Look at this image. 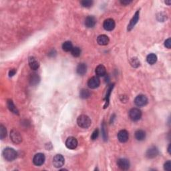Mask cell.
I'll use <instances>...</instances> for the list:
<instances>
[{
  "label": "cell",
  "instance_id": "6da1fadb",
  "mask_svg": "<svg viewBox=\"0 0 171 171\" xmlns=\"http://www.w3.org/2000/svg\"><path fill=\"white\" fill-rule=\"evenodd\" d=\"M77 123L80 128H88L90 127L92 122L90 118L88 116L82 114L78 118Z\"/></svg>",
  "mask_w": 171,
  "mask_h": 171
},
{
  "label": "cell",
  "instance_id": "7a4b0ae2",
  "mask_svg": "<svg viewBox=\"0 0 171 171\" xmlns=\"http://www.w3.org/2000/svg\"><path fill=\"white\" fill-rule=\"evenodd\" d=\"M3 156L6 161H13L17 157V152L12 148H6L3 151Z\"/></svg>",
  "mask_w": 171,
  "mask_h": 171
},
{
  "label": "cell",
  "instance_id": "3957f363",
  "mask_svg": "<svg viewBox=\"0 0 171 171\" xmlns=\"http://www.w3.org/2000/svg\"><path fill=\"white\" fill-rule=\"evenodd\" d=\"M10 138L13 143L20 144L22 142V137L16 130H12L10 132Z\"/></svg>",
  "mask_w": 171,
  "mask_h": 171
},
{
  "label": "cell",
  "instance_id": "277c9868",
  "mask_svg": "<svg viewBox=\"0 0 171 171\" xmlns=\"http://www.w3.org/2000/svg\"><path fill=\"white\" fill-rule=\"evenodd\" d=\"M142 116V112L138 108H132L129 111V117L132 120L137 121L140 120Z\"/></svg>",
  "mask_w": 171,
  "mask_h": 171
},
{
  "label": "cell",
  "instance_id": "5b68a950",
  "mask_svg": "<svg viewBox=\"0 0 171 171\" xmlns=\"http://www.w3.org/2000/svg\"><path fill=\"white\" fill-rule=\"evenodd\" d=\"M65 160L62 154H56L53 158V165L56 168H60L64 166Z\"/></svg>",
  "mask_w": 171,
  "mask_h": 171
},
{
  "label": "cell",
  "instance_id": "8992f818",
  "mask_svg": "<svg viewBox=\"0 0 171 171\" xmlns=\"http://www.w3.org/2000/svg\"><path fill=\"white\" fill-rule=\"evenodd\" d=\"M134 103L137 106L141 107L147 105L148 103V98L145 95L137 96L134 100Z\"/></svg>",
  "mask_w": 171,
  "mask_h": 171
},
{
  "label": "cell",
  "instance_id": "52a82bcc",
  "mask_svg": "<svg viewBox=\"0 0 171 171\" xmlns=\"http://www.w3.org/2000/svg\"><path fill=\"white\" fill-rule=\"evenodd\" d=\"M100 84V80L99 79L98 76H94L90 78L88 82V86L90 88L95 89L98 88Z\"/></svg>",
  "mask_w": 171,
  "mask_h": 171
},
{
  "label": "cell",
  "instance_id": "ba28073f",
  "mask_svg": "<svg viewBox=\"0 0 171 171\" xmlns=\"http://www.w3.org/2000/svg\"><path fill=\"white\" fill-rule=\"evenodd\" d=\"M66 146L67 148H69V149H75L78 146L77 139L72 136L69 137V138H67V140L66 141Z\"/></svg>",
  "mask_w": 171,
  "mask_h": 171
},
{
  "label": "cell",
  "instance_id": "9c48e42d",
  "mask_svg": "<svg viewBox=\"0 0 171 171\" xmlns=\"http://www.w3.org/2000/svg\"><path fill=\"white\" fill-rule=\"evenodd\" d=\"M45 162V156L42 153H38L33 156V163L36 166H41Z\"/></svg>",
  "mask_w": 171,
  "mask_h": 171
},
{
  "label": "cell",
  "instance_id": "30bf717a",
  "mask_svg": "<svg viewBox=\"0 0 171 171\" xmlns=\"http://www.w3.org/2000/svg\"><path fill=\"white\" fill-rule=\"evenodd\" d=\"M115 22L111 18L106 19L103 24V27L106 31H112L115 28Z\"/></svg>",
  "mask_w": 171,
  "mask_h": 171
},
{
  "label": "cell",
  "instance_id": "8fae6325",
  "mask_svg": "<svg viewBox=\"0 0 171 171\" xmlns=\"http://www.w3.org/2000/svg\"><path fill=\"white\" fill-rule=\"evenodd\" d=\"M158 154V148L155 147H152L147 150L146 152V156L148 158H154L156 157Z\"/></svg>",
  "mask_w": 171,
  "mask_h": 171
},
{
  "label": "cell",
  "instance_id": "7c38bea8",
  "mask_svg": "<svg viewBox=\"0 0 171 171\" xmlns=\"http://www.w3.org/2000/svg\"><path fill=\"white\" fill-rule=\"evenodd\" d=\"M118 167L122 170H128L130 168V163L128 160L126 158H120L117 162Z\"/></svg>",
  "mask_w": 171,
  "mask_h": 171
},
{
  "label": "cell",
  "instance_id": "4fadbf2b",
  "mask_svg": "<svg viewBox=\"0 0 171 171\" xmlns=\"http://www.w3.org/2000/svg\"><path fill=\"white\" fill-rule=\"evenodd\" d=\"M128 138H129V134L126 130H120L118 133V139L120 142H126L128 141Z\"/></svg>",
  "mask_w": 171,
  "mask_h": 171
},
{
  "label": "cell",
  "instance_id": "5bb4252c",
  "mask_svg": "<svg viewBox=\"0 0 171 171\" xmlns=\"http://www.w3.org/2000/svg\"><path fill=\"white\" fill-rule=\"evenodd\" d=\"M139 14H140V12H139V10H138L136 13H135L134 16L132 17V18L131 19V20H130L129 25L128 26V31L131 30L132 29L134 28L135 25L137 24V22H138V19H139Z\"/></svg>",
  "mask_w": 171,
  "mask_h": 171
},
{
  "label": "cell",
  "instance_id": "9a60e30c",
  "mask_svg": "<svg viewBox=\"0 0 171 171\" xmlns=\"http://www.w3.org/2000/svg\"><path fill=\"white\" fill-rule=\"evenodd\" d=\"M29 66L33 70H37L40 67V64L36 58L34 57L29 58Z\"/></svg>",
  "mask_w": 171,
  "mask_h": 171
},
{
  "label": "cell",
  "instance_id": "2e32d148",
  "mask_svg": "<svg viewBox=\"0 0 171 171\" xmlns=\"http://www.w3.org/2000/svg\"><path fill=\"white\" fill-rule=\"evenodd\" d=\"M96 24V19L94 16H92V15H89L85 19V26L87 27V28H93V27L95 26Z\"/></svg>",
  "mask_w": 171,
  "mask_h": 171
},
{
  "label": "cell",
  "instance_id": "e0dca14e",
  "mask_svg": "<svg viewBox=\"0 0 171 171\" xmlns=\"http://www.w3.org/2000/svg\"><path fill=\"white\" fill-rule=\"evenodd\" d=\"M109 38L106 35H100L97 38V42L100 46H106L109 43Z\"/></svg>",
  "mask_w": 171,
  "mask_h": 171
},
{
  "label": "cell",
  "instance_id": "ac0fdd59",
  "mask_svg": "<svg viewBox=\"0 0 171 171\" xmlns=\"http://www.w3.org/2000/svg\"><path fill=\"white\" fill-rule=\"evenodd\" d=\"M95 72L96 74L97 75L98 77H102V76H104L106 75V67H104V66L100 64L96 67Z\"/></svg>",
  "mask_w": 171,
  "mask_h": 171
},
{
  "label": "cell",
  "instance_id": "d6986e66",
  "mask_svg": "<svg viewBox=\"0 0 171 171\" xmlns=\"http://www.w3.org/2000/svg\"><path fill=\"white\" fill-rule=\"evenodd\" d=\"M86 71L87 66L84 63H80V64L78 65L77 68H76V72H77L78 74H79L80 76H83L86 73Z\"/></svg>",
  "mask_w": 171,
  "mask_h": 171
},
{
  "label": "cell",
  "instance_id": "ffe728a7",
  "mask_svg": "<svg viewBox=\"0 0 171 171\" xmlns=\"http://www.w3.org/2000/svg\"><path fill=\"white\" fill-rule=\"evenodd\" d=\"M7 106H8L9 110H10L11 112H13V114H17V115H18L19 114L18 110H17L15 104H13V101L12 100H10V99L8 100V101H7Z\"/></svg>",
  "mask_w": 171,
  "mask_h": 171
},
{
  "label": "cell",
  "instance_id": "44dd1931",
  "mask_svg": "<svg viewBox=\"0 0 171 171\" xmlns=\"http://www.w3.org/2000/svg\"><path fill=\"white\" fill-rule=\"evenodd\" d=\"M40 76L37 74L33 73L30 76V83L31 86L37 85L40 82Z\"/></svg>",
  "mask_w": 171,
  "mask_h": 171
},
{
  "label": "cell",
  "instance_id": "7402d4cb",
  "mask_svg": "<svg viewBox=\"0 0 171 171\" xmlns=\"http://www.w3.org/2000/svg\"><path fill=\"white\" fill-rule=\"evenodd\" d=\"M135 138L137 140L141 141L145 140L146 138V133L142 130H138L135 132Z\"/></svg>",
  "mask_w": 171,
  "mask_h": 171
},
{
  "label": "cell",
  "instance_id": "603a6c76",
  "mask_svg": "<svg viewBox=\"0 0 171 171\" xmlns=\"http://www.w3.org/2000/svg\"><path fill=\"white\" fill-rule=\"evenodd\" d=\"M73 48L74 47H73L72 43L70 41L65 42L64 44H62L63 50L66 51V52H67V51H71Z\"/></svg>",
  "mask_w": 171,
  "mask_h": 171
},
{
  "label": "cell",
  "instance_id": "cb8c5ba5",
  "mask_svg": "<svg viewBox=\"0 0 171 171\" xmlns=\"http://www.w3.org/2000/svg\"><path fill=\"white\" fill-rule=\"evenodd\" d=\"M147 61L149 64H154L157 61V56L154 54H150L149 55L147 56Z\"/></svg>",
  "mask_w": 171,
  "mask_h": 171
},
{
  "label": "cell",
  "instance_id": "d4e9b609",
  "mask_svg": "<svg viewBox=\"0 0 171 171\" xmlns=\"http://www.w3.org/2000/svg\"><path fill=\"white\" fill-rule=\"evenodd\" d=\"M90 96V92L86 89H82L80 92V97L82 99L88 98Z\"/></svg>",
  "mask_w": 171,
  "mask_h": 171
},
{
  "label": "cell",
  "instance_id": "484cf974",
  "mask_svg": "<svg viewBox=\"0 0 171 171\" xmlns=\"http://www.w3.org/2000/svg\"><path fill=\"white\" fill-rule=\"evenodd\" d=\"M7 136V130L6 127L3 124L0 125V138L3 140Z\"/></svg>",
  "mask_w": 171,
  "mask_h": 171
},
{
  "label": "cell",
  "instance_id": "4316f807",
  "mask_svg": "<svg viewBox=\"0 0 171 171\" xmlns=\"http://www.w3.org/2000/svg\"><path fill=\"white\" fill-rule=\"evenodd\" d=\"M71 53L74 57H78L81 54V49L79 47H74L72 49Z\"/></svg>",
  "mask_w": 171,
  "mask_h": 171
},
{
  "label": "cell",
  "instance_id": "83f0119b",
  "mask_svg": "<svg viewBox=\"0 0 171 171\" xmlns=\"http://www.w3.org/2000/svg\"><path fill=\"white\" fill-rule=\"evenodd\" d=\"M81 4H82L83 7H85V8H90L93 4V1H90V0H84V1H81Z\"/></svg>",
  "mask_w": 171,
  "mask_h": 171
},
{
  "label": "cell",
  "instance_id": "f1b7e54d",
  "mask_svg": "<svg viewBox=\"0 0 171 171\" xmlns=\"http://www.w3.org/2000/svg\"><path fill=\"white\" fill-rule=\"evenodd\" d=\"M112 88H113V86H110L109 88V89L107 91V94H106V104L104 106V108H106V106H108V101H109V98H110V92H111V90H112Z\"/></svg>",
  "mask_w": 171,
  "mask_h": 171
},
{
  "label": "cell",
  "instance_id": "f546056e",
  "mask_svg": "<svg viewBox=\"0 0 171 171\" xmlns=\"http://www.w3.org/2000/svg\"><path fill=\"white\" fill-rule=\"evenodd\" d=\"M130 64L134 67H137L140 66V62L138 61V60L136 58H133L130 60Z\"/></svg>",
  "mask_w": 171,
  "mask_h": 171
},
{
  "label": "cell",
  "instance_id": "4dcf8cb0",
  "mask_svg": "<svg viewBox=\"0 0 171 171\" xmlns=\"http://www.w3.org/2000/svg\"><path fill=\"white\" fill-rule=\"evenodd\" d=\"M106 124L105 123H103L102 125V136H103V138L104 139V140H107V131L106 130Z\"/></svg>",
  "mask_w": 171,
  "mask_h": 171
},
{
  "label": "cell",
  "instance_id": "1f68e13d",
  "mask_svg": "<svg viewBox=\"0 0 171 171\" xmlns=\"http://www.w3.org/2000/svg\"><path fill=\"white\" fill-rule=\"evenodd\" d=\"M164 169L167 171H170L171 170V162L170 161H168L165 163V165H164Z\"/></svg>",
  "mask_w": 171,
  "mask_h": 171
},
{
  "label": "cell",
  "instance_id": "d6a6232c",
  "mask_svg": "<svg viewBox=\"0 0 171 171\" xmlns=\"http://www.w3.org/2000/svg\"><path fill=\"white\" fill-rule=\"evenodd\" d=\"M98 135H99V130L98 129H96L92 134L91 139H92V140H96V139L98 137Z\"/></svg>",
  "mask_w": 171,
  "mask_h": 171
},
{
  "label": "cell",
  "instance_id": "836d02e7",
  "mask_svg": "<svg viewBox=\"0 0 171 171\" xmlns=\"http://www.w3.org/2000/svg\"><path fill=\"white\" fill-rule=\"evenodd\" d=\"M165 46L166 48L168 49H170L171 48V39L170 38H168L165 42Z\"/></svg>",
  "mask_w": 171,
  "mask_h": 171
},
{
  "label": "cell",
  "instance_id": "e575fe53",
  "mask_svg": "<svg viewBox=\"0 0 171 171\" xmlns=\"http://www.w3.org/2000/svg\"><path fill=\"white\" fill-rule=\"evenodd\" d=\"M15 73H16V70L12 69L10 72H9V76H10V77H12V76L15 75Z\"/></svg>",
  "mask_w": 171,
  "mask_h": 171
},
{
  "label": "cell",
  "instance_id": "d590c367",
  "mask_svg": "<svg viewBox=\"0 0 171 171\" xmlns=\"http://www.w3.org/2000/svg\"><path fill=\"white\" fill-rule=\"evenodd\" d=\"M132 1H128V0H124V1H120V3L122 4V5H128V4L130 3Z\"/></svg>",
  "mask_w": 171,
  "mask_h": 171
},
{
  "label": "cell",
  "instance_id": "8d00e7d4",
  "mask_svg": "<svg viewBox=\"0 0 171 171\" xmlns=\"http://www.w3.org/2000/svg\"><path fill=\"white\" fill-rule=\"evenodd\" d=\"M168 152L169 154H170V145H169V146H168Z\"/></svg>",
  "mask_w": 171,
  "mask_h": 171
},
{
  "label": "cell",
  "instance_id": "74e56055",
  "mask_svg": "<svg viewBox=\"0 0 171 171\" xmlns=\"http://www.w3.org/2000/svg\"><path fill=\"white\" fill-rule=\"evenodd\" d=\"M165 3H168V5L169 6L170 4V1H165Z\"/></svg>",
  "mask_w": 171,
  "mask_h": 171
}]
</instances>
